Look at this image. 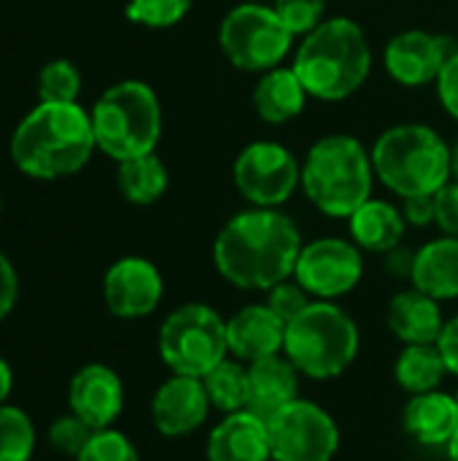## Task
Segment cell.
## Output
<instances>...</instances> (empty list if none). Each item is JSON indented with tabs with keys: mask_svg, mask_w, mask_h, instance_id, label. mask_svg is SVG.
Segmentation results:
<instances>
[{
	"mask_svg": "<svg viewBox=\"0 0 458 461\" xmlns=\"http://www.w3.org/2000/svg\"><path fill=\"white\" fill-rule=\"evenodd\" d=\"M232 184L254 208L283 205L302 186V165L278 140H254L232 162Z\"/></svg>",
	"mask_w": 458,
	"mask_h": 461,
	"instance_id": "cell-10",
	"label": "cell"
},
{
	"mask_svg": "<svg viewBox=\"0 0 458 461\" xmlns=\"http://www.w3.org/2000/svg\"><path fill=\"white\" fill-rule=\"evenodd\" d=\"M435 224L443 235L458 238V181H448L435 194Z\"/></svg>",
	"mask_w": 458,
	"mask_h": 461,
	"instance_id": "cell-35",
	"label": "cell"
},
{
	"mask_svg": "<svg viewBox=\"0 0 458 461\" xmlns=\"http://www.w3.org/2000/svg\"><path fill=\"white\" fill-rule=\"evenodd\" d=\"M251 3H262V0H251Z\"/></svg>",
	"mask_w": 458,
	"mask_h": 461,
	"instance_id": "cell-44",
	"label": "cell"
},
{
	"mask_svg": "<svg viewBox=\"0 0 458 461\" xmlns=\"http://www.w3.org/2000/svg\"><path fill=\"white\" fill-rule=\"evenodd\" d=\"M435 86H437V97H440L445 113L458 122V49L451 54V59L445 62V68L437 76Z\"/></svg>",
	"mask_w": 458,
	"mask_h": 461,
	"instance_id": "cell-36",
	"label": "cell"
},
{
	"mask_svg": "<svg viewBox=\"0 0 458 461\" xmlns=\"http://www.w3.org/2000/svg\"><path fill=\"white\" fill-rule=\"evenodd\" d=\"M157 346L173 375L205 378L229 357L227 319L205 303H186L162 321Z\"/></svg>",
	"mask_w": 458,
	"mask_h": 461,
	"instance_id": "cell-8",
	"label": "cell"
},
{
	"mask_svg": "<svg viewBox=\"0 0 458 461\" xmlns=\"http://www.w3.org/2000/svg\"><path fill=\"white\" fill-rule=\"evenodd\" d=\"M194 0H130L127 3V19L151 30L175 27L189 11Z\"/></svg>",
	"mask_w": 458,
	"mask_h": 461,
	"instance_id": "cell-30",
	"label": "cell"
},
{
	"mask_svg": "<svg viewBox=\"0 0 458 461\" xmlns=\"http://www.w3.org/2000/svg\"><path fill=\"white\" fill-rule=\"evenodd\" d=\"M437 346H440V351H443V357H445V365H448L451 375H456L458 378V316L445 321Z\"/></svg>",
	"mask_w": 458,
	"mask_h": 461,
	"instance_id": "cell-39",
	"label": "cell"
},
{
	"mask_svg": "<svg viewBox=\"0 0 458 461\" xmlns=\"http://www.w3.org/2000/svg\"><path fill=\"white\" fill-rule=\"evenodd\" d=\"M81 92V73L70 59H51L38 76L40 103H76Z\"/></svg>",
	"mask_w": 458,
	"mask_h": 461,
	"instance_id": "cell-29",
	"label": "cell"
},
{
	"mask_svg": "<svg viewBox=\"0 0 458 461\" xmlns=\"http://www.w3.org/2000/svg\"><path fill=\"white\" fill-rule=\"evenodd\" d=\"M308 97L310 95H308L305 84L300 81L297 70L278 65L267 73H259L251 103H254V111L262 122L286 124L305 111Z\"/></svg>",
	"mask_w": 458,
	"mask_h": 461,
	"instance_id": "cell-23",
	"label": "cell"
},
{
	"mask_svg": "<svg viewBox=\"0 0 458 461\" xmlns=\"http://www.w3.org/2000/svg\"><path fill=\"white\" fill-rule=\"evenodd\" d=\"M211 400L202 378L173 375L167 378L151 400V421L165 438H186L197 432L211 413Z\"/></svg>",
	"mask_w": 458,
	"mask_h": 461,
	"instance_id": "cell-15",
	"label": "cell"
},
{
	"mask_svg": "<svg viewBox=\"0 0 458 461\" xmlns=\"http://www.w3.org/2000/svg\"><path fill=\"white\" fill-rule=\"evenodd\" d=\"M67 405L89 429H111L124 408L121 378L108 365H86L70 378Z\"/></svg>",
	"mask_w": 458,
	"mask_h": 461,
	"instance_id": "cell-16",
	"label": "cell"
},
{
	"mask_svg": "<svg viewBox=\"0 0 458 461\" xmlns=\"http://www.w3.org/2000/svg\"><path fill=\"white\" fill-rule=\"evenodd\" d=\"M11 389H13V373H11L8 362L0 357V405L11 397Z\"/></svg>",
	"mask_w": 458,
	"mask_h": 461,
	"instance_id": "cell-40",
	"label": "cell"
},
{
	"mask_svg": "<svg viewBox=\"0 0 458 461\" xmlns=\"http://www.w3.org/2000/svg\"><path fill=\"white\" fill-rule=\"evenodd\" d=\"M402 216L413 227H429V224H435V194H421V197L402 200Z\"/></svg>",
	"mask_w": 458,
	"mask_h": 461,
	"instance_id": "cell-38",
	"label": "cell"
},
{
	"mask_svg": "<svg viewBox=\"0 0 458 461\" xmlns=\"http://www.w3.org/2000/svg\"><path fill=\"white\" fill-rule=\"evenodd\" d=\"M410 281L418 292L443 300L458 297V238H435L413 254Z\"/></svg>",
	"mask_w": 458,
	"mask_h": 461,
	"instance_id": "cell-22",
	"label": "cell"
},
{
	"mask_svg": "<svg viewBox=\"0 0 458 461\" xmlns=\"http://www.w3.org/2000/svg\"><path fill=\"white\" fill-rule=\"evenodd\" d=\"M448 459L458 461V429L456 435H454V440L448 443Z\"/></svg>",
	"mask_w": 458,
	"mask_h": 461,
	"instance_id": "cell-42",
	"label": "cell"
},
{
	"mask_svg": "<svg viewBox=\"0 0 458 461\" xmlns=\"http://www.w3.org/2000/svg\"><path fill=\"white\" fill-rule=\"evenodd\" d=\"M445 375H451V370L437 343L405 346L394 362V378L410 397L437 392Z\"/></svg>",
	"mask_w": 458,
	"mask_h": 461,
	"instance_id": "cell-25",
	"label": "cell"
},
{
	"mask_svg": "<svg viewBox=\"0 0 458 461\" xmlns=\"http://www.w3.org/2000/svg\"><path fill=\"white\" fill-rule=\"evenodd\" d=\"M94 429H89L78 416L67 413V416H59L51 421L49 427V446L54 451H59L62 456H78L84 451V446L89 443Z\"/></svg>",
	"mask_w": 458,
	"mask_h": 461,
	"instance_id": "cell-33",
	"label": "cell"
},
{
	"mask_svg": "<svg viewBox=\"0 0 458 461\" xmlns=\"http://www.w3.org/2000/svg\"><path fill=\"white\" fill-rule=\"evenodd\" d=\"M208 461H273L267 421L251 411L224 416L205 446Z\"/></svg>",
	"mask_w": 458,
	"mask_h": 461,
	"instance_id": "cell-18",
	"label": "cell"
},
{
	"mask_svg": "<svg viewBox=\"0 0 458 461\" xmlns=\"http://www.w3.org/2000/svg\"><path fill=\"white\" fill-rule=\"evenodd\" d=\"M451 178L458 181V138L456 143L451 146Z\"/></svg>",
	"mask_w": 458,
	"mask_h": 461,
	"instance_id": "cell-41",
	"label": "cell"
},
{
	"mask_svg": "<svg viewBox=\"0 0 458 461\" xmlns=\"http://www.w3.org/2000/svg\"><path fill=\"white\" fill-rule=\"evenodd\" d=\"M19 297V278L5 254H0V321L13 311Z\"/></svg>",
	"mask_w": 458,
	"mask_h": 461,
	"instance_id": "cell-37",
	"label": "cell"
},
{
	"mask_svg": "<svg viewBox=\"0 0 458 461\" xmlns=\"http://www.w3.org/2000/svg\"><path fill=\"white\" fill-rule=\"evenodd\" d=\"M370 154L375 178L402 200L437 194L451 181V146L429 124H394L378 135Z\"/></svg>",
	"mask_w": 458,
	"mask_h": 461,
	"instance_id": "cell-5",
	"label": "cell"
},
{
	"mask_svg": "<svg viewBox=\"0 0 458 461\" xmlns=\"http://www.w3.org/2000/svg\"><path fill=\"white\" fill-rule=\"evenodd\" d=\"M454 400H456V408H458V392H456V394H454Z\"/></svg>",
	"mask_w": 458,
	"mask_h": 461,
	"instance_id": "cell-43",
	"label": "cell"
},
{
	"mask_svg": "<svg viewBox=\"0 0 458 461\" xmlns=\"http://www.w3.org/2000/svg\"><path fill=\"white\" fill-rule=\"evenodd\" d=\"M292 30L278 19L273 5L243 0L227 11L219 24V49L227 62L246 73H267L289 57Z\"/></svg>",
	"mask_w": 458,
	"mask_h": 461,
	"instance_id": "cell-9",
	"label": "cell"
},
{
	"mask_svg": "<svg viewBox=\"0 0 458 461\" xmlns=\"http://www.w3.org/2000/svg\"><path fill=\"white\" fill-rule=\"evenodd\" d=\"M97 149L116 162L151 154L162 138V105L157 92L138 78L108 86L89 111Z\"/></svg>",
	"mask_w": 458,
	"mask_h": 461,
	"instance_id": "cell-7",
	"label": "cell"
},
{
	"mask_svg": "<svg viewBox=\"0 0 458 461\" xmlns=\"http://www.w3.org/2000/svg\"><path fill=\"white\" fill-rule=\"evenodd\" d=\"M292 68L308 95L324 103H340L356 95L373 70V49L364 30L348 16H329L302 35Z\"/></svg>",
	"mask_w": 458,
	"mask_h": 461,
	"instance_id": "cell-3",
	"label": "cell"
},
{
	"mask_svg": "<svg viewBox=\"0 0 458 461\" xmlns=\"http://www.w3.org/2000/svg\"><path fill=\"white\" fill-rule=\"evenodd\" d=\"M310 303H313V297H310L294 278H286V281L275 284V286L267 292V305H270V311H273L283 324H289L292 319H297Z\"/></svg>",
	"mask_w": 458,
	"mask_h": 461,
	"instance_id": "cell-34",
	"label": "cell"
},
{
	"mask_svg": "<svg viewBox=\"0 0 458 461\" xmlns=\"http://www.w3.org/2000/svg\"><path fill=\"white\" fill-rule=\"evenodd\" d=\"M94 149L92 116L78 103H38L11 138L13 165L40 181L78 173Z\"/></svg>",
	"mask_w": 458,
	"mask_h": 461,
	"instance_id": "cell-2",
	"label": "cell"
},
{
	"mask_svg": "<svg viewBox=\"0 0 458 461\" xmlns=\"http://www.w3.org/2000/svg\"><path fill=\"white\" fill-rule=\"evenodd\" d=\"M402 427L416 443L427 448H448L458 429V408L454 394L437 389L410 397V402L402 411Z\"/></svg>",
	"mask_w": 458,
	"mask_h": 461,
	"instance_id": "cell-20",
	"label": "cell"
},
{
	"mask_svg": "<svg viewBox=\"0 0 458 461\" xmlns=\"http://www.w3.org/2000/svg\"><path fill=\"white\" fill-rule=\"evenodd\" d=\"M165 294L162 273L143 257H124L113 262L103 278V297L116 319H146L151 316Z\"/></svg>",
	"mask_w": 458,
	"mask_h": 461,
	"instance_id": "cell-14",
	"label": "cell"
},
{
	"mask_svg": "<svg viewBox=\"0 0 458 461\" xmlns=\"http://www.w3.org/2000/svg\"><path fill=\"white\" fill-rule=\"evenodd\" d=\"M356 321L329 300H313L297 319L286 324L283 354L313 381L340 378L359 357Z\"/></svg>",
	"mask_w": 458,
	"mask_h": 461,
	"instance_id": "cell-6",
	"label": "cell"
},
{
	"mask_svg": "<svg viewBox=\"0 0 458 461\" xmlns=\"http://www.w3.org/2000/svg\"><path fill=\"white\" fill-rule=\"evenodd\" d=\"M270 5L294 38L316 30L327 14V0H270Z\"/></svg>",
	"mask_w": 458,
	"mask_h": 461,
	"instance_id": "cell-31",
	"label": "cell"
},
{
	"mask_svg": "<svg viewBox=\"0 0 458 461\" xmlns=\"http://www.w3.org/2000/svg\"><path fill=\"white\" fill-rule=\"evenodd\" d=\"M389 330L402 340L405 346H418V343H437L445 327L440 303L416 286L408 292H400L389 303Z\"/></svg>",
	"mask_w": 458,
	"mask_h": 461,
	"instance_id": "cell-21",
	"label": "cell"
},
{
	"mask_svg": "<svg viewBox=\"0 0 458 461\" xmlns=\"http://www.w3.org/2000/svg\"><path fill=\"white\" fill-rule=\"evenodd\" d=\"M202 386L208 392L211 408L221 411L224 416L248 408V365L238 362L235 357L219 362L205 378Z\"/></svg>",
	"mask_w": 458,
	"mask_h": 461,
	"instance_id": "cell-27",
	"label": "cell"
},
{
	"mask_svg": "<svg viewBox=\"0 0 458 461\" xmlns=\"http://www.w3.org/2000/svg\"><path fill=\"white\" fill-rule=\"evenodd\" d=\"M76 461H140V456L132 440L111 427V429L92 432L89 443L84 446Z\"/></svg>",
	"mask_w": 458,
	"mask_h": 461,
	"instance_id": "cell-32",
	"label": "cell"
},
{
	"mask_svg": "<svg viewBox=\"0 0 458 461\" xmlns=\"http://www.w3.org/2000/svg\"><path fill=\"white\" fill-rule=\"evenodd\" d=\"M302 251L300 227L278 208H246L235 213L213 240L219 276L246 292H270L294 278Z\"/></svg>",
	"mask_w": 458,
	"mask_h": 461,
	"instance_id": "cell-1",
	"label": "cell"
},
{
	"mask_svg": "<svg viewBox=\"0 0 458 461\" xmlns=\"http://www.w3.org/2000/svg\"><path fill=\"white\" fill-rule=\"evenodd\" d=\"M283 338L286 324L270 311L267 303L246 305L227 319L229 357H235L243 365H254L267 357L283 354Z\"/></svg>",
	"mask_w": 458,
	"mask_h": 461,
	"instance_id": "cell-17",
	"label": "cell"
},
{
	"mask_svg": "<svg viewBox=\"0 0 458 461\" xmlns=\"http://www.w3.org/2000/svg\"><path fill=\"white\" fill-rule=\"evenodd\" d=\"M273 461H332L340 448V429L321 405L294 400L267 419Z\"/></svg>",
	"mask_w": 458,
	"mask_h": 461,
	"instance_id": "cell-11",
	"label": "cell"
},
{
	"mask_svg": "<svg viewBox=\"0 0 458 461\" xmlns=\"http://www.w3.org/2000/svg\"><path fill=\"white\" fill-rule=\"evenodd\" d=\"M458 49L456 38L429 30H402L383 49L386 73L402 86L435 84Z\"/></svg>",
	"mask_w": 458,
	"mask_h": 461,
	"instance_id": "cell-13",
	"label": "cell"
},
{
	"mask_svg": "<svg viewBox=\"0 0 458 461\" xmlns=\"http://www.w3.org/2000/svg\"><path fill=\"white\" fill-rule=\"evenodd\" d=\"M302 373L286 359V354L267 357L248 365V408L259 419H270L294 400H300Z\"/></svg>",
	"mask_w": 458,
	"mask_h": 461,
	"instance_id": "cell-19",
	"label": "cell"
},
{
	"mask_svg": "<svg viewBox=\"0 0 458 461\" xmlns=\"http://www.w3.org/2000/svg\"><path fill=\"white\" fill-rule=\"evenodd\" d=\"M364 276V257L354 240L346 238H316L302 243L294 265V281L313 297L329 300L354 292Z\"/></svg>",
	"mask_w": 458,
	"mask_h": 461,
	"instance_id": "cell-12",
	"label": "cell"
},
{
	"mask_svg": "<svg viewBox=\"0 0 458 461\" xmlns=\"http://www.w3.org/2000/svg\"><path fill=\"white\" fill-rule=\"evenodd\" d=\"M351 240L370 254H389L400 249L408 221L402 216V208L391 205L389 200L370 197L364 205H359L348 216Z\"/></svg>",
	"mask_w": 458,
	"mask_h": 461,
	"instance_id": "cell-24",
	"label": "cell"
},
{
	"mask_svg": "<svg viewBox=\"0 0 458 461\" xmlns=\"http://www.w3.org/2000/svg\"><path fill=\"white\" fill-rule=\"evenodd\" d=\"M375 167L367 146L346 132L319 138L302 162L308 200L332 219H348L373 197Z\"/></svg>",
	"mask_w": 458,
	"mask_h": 461,
	"instance_id": "cell-4",
	"label": "cell"
},
{
	"mask_svg": "<svg viewBox=\"0 0 458 461\" xmlns=\"http://www.w3.org/2000/svg\"><path fill=\"white\" fill-rule=\"evenodd\" d=\"M35 454V427L22 408L0 405V461H30Z\"/></svg>",
	"mask_w": 458,
	"mask_h": 461,
	"instance_id": "cell-28",
	"label": "cell"
},
{
	"mask_svg": "<svg viewBox=\"0 0 458 461\" xmlns=\"http://www.w3.org/2000/svg\"><path fill=\"white\" fill-rule=\"evenodd\" d=\"M119 192L127 203L132 205H151L157 203L165 192H167V167L165 162L151 151V154H140L132 159L119 162Z\"/></svg>",
	"mask_w": 458,
	"mask_h": 461,
	"instance_id": "cell-26",
	"label": "cell"
}]
</instances>
